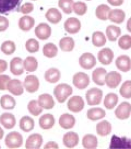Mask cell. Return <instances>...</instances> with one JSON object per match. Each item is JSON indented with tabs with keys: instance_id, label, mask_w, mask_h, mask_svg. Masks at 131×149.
<instances>
[{
	"instance_id": "cell-1",
	"label": "cell",
	"mask_w": 131,
	"mask_h": 149,
	"mask_svg": "<svg viewBox=\"0 0 131 149\" xmlns=\"http://www.w3.org/2000/svg\"><path fill=\"white\" fill-rule=\"evenodd\" d=\"M73 89L66 84L58 85L54 89V95L59 103H64L67 98L72 95Z\"/></svg>"
},
{
	"instance_id": "cell-2",
	"label": "cell",
	"mask_w": 131,
	"mask_h": 149,
	"mask_svg": "<svg viewBox=\"0 0 131 149\" xmlns=\"http://www.w3.org/2000/svg\"><path fill=\"white\" fill-rule=\"evenodd\" d=\"M22 0H0V14H7L14 11H20Z\"/></svg>"
},
{
	"instance_id": "cell-3",
	"label": "cell",
	"mask_w": 131,
	"mask_h": 149,
	"mask_svg": "<svg viewBox=\"0 0 131 149\" xmlns=\"http://www.w3.org/2000/svg\"><path fill=\"white\" fill-rule=\"evenodd\" d=\"M5 144L10 149L20 148L23 144L22 136L17 132H10L6 137Z\"/></svg>"
},
{
	"instance_id": "cell-4",
	"label": "cell",
	"mask_w": 131,
	"mask_h": 149,
	"mask_svg": "<svg viewBox=\"0 0 131 149\" xmlns=\"http://www.w3.org/2000/svg\"><path fill=\"white\" fill-rule=\"evenodd\" d=\"M103 92L97 88H92L88 90L86 93V99L88 105H99L100 104L102 98Z\"/></svg>"
},
{
	"instance_id": "cell-5",
	"label": "cell",
	"mask_w": 131,
	"mask_h": 149,
	"mask_svg": "<svg viewBox=\"0 0 131 149\" xmlns=\"http://www.w3.org/2000/svg\"><path fill=\"white\" fill-rule=\"evenodd\" d=\"M72 82L76 88L79 90H83L87 88L89 85L90 79L86 73L78 72L74 75Z\"/></svg>"
},
{
	"instance_id": "cell-6",
	"label": "cell",
	"mask_w": 131,
	"mask_h": 149,
	"mask_svg": "<svg viewBox=\"0 0 131 149\" xmlns=\"http://www.w3.org/2000/svg\"><path fill=\"white\" fill-rule=\"evenodd\" d=\"M85 105L84 101L81 97L74 96L70 98L68 102V108L73 113H79L83 109Z\"/></svg>"
},
{
	"instance_id": "cell-7",
	"label": "cell",
	"mask_w": 131,
	"mask_h": 149,
	"mask_svg": "<svg viewBox=\"0 0 131 149\" xmlns=\"http://www.w3.org/2000/svg\"><path fill=\"white\" fill-rule=\"evenodd\" d=\"M79 64L84 69H92L96 66V57L91 53H84L79 58Z\"/></svg>"
},
{
	"instance_id": "cell-8",
	"label": "cell",
	"mask_w": 131,
	"mask_h": 149,
	"mask_svg": "<svg viewBox=\"0 0 131 149\" xmlns=\"http://www.w3.org/2000/svg\"><path fill=\"white\" fill-rule=\"evenodd\" d=\"M122 80L121 75L116 71H112L105 77V83L110 88H115L119 85Z\"/></svg>"
},
{
	"instance_id": "cell-9",
	"label": "cell",
	"mask_w": 131,
	"mask_h": 149,
	"mask_svg": "<svg viewBox=\"0 0 131 149\" xmlns=\"http://www.w3.org/2000/svg\"><path fill=\"white\" fill-rule=\"evenodd\" d=\"M39 85V80L35 75L27 76L23 81V86L30 93H34L38 90Z\"/></svg>"
},
{
	"instance_id": "cell-10",
	"label": "cell",
	"mask_w": 131,
	"mask_h": 149,
	"mask_svg": "<svg viewBox=\"0 0 131 149\" xmlns=\"http://www.w3.org/2000/svg\"><path fill=\"white\" fill-rule=\"evenodd\" d=\"M131 113V104L127 102H123L118 106L115 114L120 120H126L130 117Z\"/></svg>"
},
{
	"instance_id": "cell-11",
	"label": "cell",
	"mask_w": 131,
	"mask_h": 149,
	"mask_svg": "<svg viewBox=\"0 0 131 149\" xmlns=\"http://www.w3.org/2000/svg\"><path fill=\"white\" fill-rule=\"evenodd\" d=\"M51 27L46 23H40L35 28V35L39 40H48L51 35Z\"/></svg>"
},
{
	"instance_id": "cell-12",
	"label": "cell",
	"mask_w": 131,
	"mask_h": 149,
	"mask_svg": "<svg viewBox=\"0 0 131 149\" xmlns=\"http://www.w3.org/2000/svg\"><path fill=\"white\" fill-rule=\"evenodd\" d=\"M110 148H131V139L126 137L120 138L113 135L112 138Z\"/></svg>"
},
{
	"instance_id": "cell-13",
	"label": "cell",
	"mask_w": 131,
	"mask_h": 149,
	"mask_svg": "<svg viewBox=\"0 0 131 149\" xmlns=\"http://www.w3.org/2000/svg\"><path fill=\"white\" fill-rule=\"evenodd\" d=\"M81 23L77 18H68L64 22V29L66 31L70 34H76L80 31Z\"/></svg>"
},
{
	"instance_id": "cell-14",
	"label": "cell",
	"mask_w": 131,
	"mask_h": 149,
	"mask_svg": "<svg viewBox=\"0 0 131 149\" xmlns=\"http://www.w3.org/2000/svg\"><path fill=\"white\" fill-rule=\"evenodd\" d=\"M43 143V136L40 134H32L29 136L26 142V149H39Z\"/></svg>"
},
{
	"instance_id": "cell-15",
	"label": "cell",
	"mask_w": 131,
	"mask_h": 149,
	"mask_svg": "<svg viewBox=\"0 0 131 149\" xmlns=\"http://www.w3.org/2000/svg\"><path fill=\"white\" fill-rule=\"evenodd\" d=\"M114 58L113 52L108 48L101 49L98 54V59L101 64L103 65H109Z\"/></svg>"
},
{
	"instance_id": "cell-16",
	"label": "cell",
	"mask_w": 131,
	"mask_h": 149,
	"mask_svg": "<svg viewBox=\"0 0 131 149\" xmlns=\"http://www.w3.org/2000/svg\"><path fill=\"white\" fill-rule=\"evenodd\" d=\"M7 89L15 96H20L23 92L22 82L18 79L10 80L7 85Z\"/></svg>"
},
{
	"instance_id": "cell-17",
	"label": "cell",
	"mask_w": 131,
	"mask_h": 149,
	"mask_svg": "<svg viewBox=\"0 0 131 149\" xmlns=\"http://www.w3.org/2000/svg\"><path fill=\"white\" fill-rule=\"evenodd\" d=\"M23 61L20 57L13 58L10 62V70L14 75H21L23 73Z\"/></svg>"
},
{
	"instance_id": "cell-18",
	"label": "cell",
	"mask_w": 131,
	"mask_h": 149,
	"mask_svg": "<svg viewBox=\"0 0 131 149\" xmlns=\"http://www.w3.org/2000/svg\"><path fill=\"white\" fill-rule=\"evenodd\" d=\"M115 65L119 70L123 72H127L131 70V58L127 55H121L117 57Z\"/></svg>"
},
{
	"instance_id": "cell-19",
	"label": "cell",
	"mask_w": 131,
	"mask_h": 149,
	"mask_svg": "<svg viewBox=\"0 0 131 149\" xmlns=\"http://www.w3.org/2000/svg\"><path fill=\"white\" fill-rule=\"evenodd\" d=\"M76 123V119L72 115L65 113L62 114L59 119L60 126L65 129L69 130L73 128Z\"/></svg>"
},
{
	"instance_id": "cell-20",
	"label": "cell",
	"mask_w": 131,
	"mask_h": 149,
	"mask_svg": "<svg viewBox=\"0 0 131 149\" xmlns=\"http://www.w3.org/2000/svg\"><path fill=\"white\" fill-rule=\"evenodd\" d=\"M107 74V70L103 68H97L92 73V79L96 85L103 86L105 84V77Z\"/></svg>"
},
{
	"instance_id": "cell-21",
	"label": "cell",
	"mask_w": 131,
	"mask_h": 149,
	"mask_svg": "<svg viewBox=\"0 0 131 149\" xmlns=\"http://www.w3.org/2000/svg\"><path fill=\"white\" fill-rule=\"evenodd\" d=\"M63 141L66 147L73 148L79 144V135L74 132H68L63 136Z\"/></svg>"
},
{
	"instance_id": "cell-22",
	"label": "cell",
	"mask_w": 131,
	"mask_h": 149,
	"mask_svg": "<svg viewBox=\"0 0 131 149\" xmlns=\"http://www.w3.org/2000/svg\"><path fill=\"white\" fill-rule=\"evenodd\" d=\"M0 123L5 128L10 130L16 125V118L11 113H5L0 116Z\"/></svg>"
},
{
	"instance_id": "cell-23",
	"label": "cell",
	"mask_w": 131,
	"mask_h": 149,
	"mask_svg": "<svg viewBox=\"0 0 131 149\" xmlns=\"http://www.w3.org/2000/svg\"><path fill=\"white\" fill-rule=\"evenodd\" d=\"M61 77V73L59 70L56 68H51L46 70L44 74V78L46 81L51 84L58 82Z\"/></svg>"
},
{
	"instance_id": "cell-24",
	"label": "cell",
	"mask_w": 131,
	"mask_h": 149,
	"mask_svg": "<svg viewBox=\"0 0 131 149\" xmlns=\"http://www.w3.org/2000/svg\"><path fill=\"white\" fill-rule=\"evenodd\" d=\"M38 101L40 106L45 109H51L55 104V102L52 96L48 93L40 95L39 97Z\"/></svg>"
},
{
	"instance_id": "cell-25",
	"label": "cell",
	"mask_w": 131,
	"mask_h": 149,
	"mask_svg": "<svg viewBox=\"0 0 131 149\" xmlns=\"http://www.w3.org/2000/svg\"><path fill=\"white\" fill-rule=\"evenodd\" d=\"M55 123L54 116L51 114H45L39 118L40 127L43 130H50L52 128Z\"/></svg>"
},
{
	"instance_id": "cell-26",
	"label": "cell",
	"mask_w": 131,
	"mask_h": 149,
	"mask_svg": "<svg viewBox=\"0 0 131 149\" xmlns=\"http://www.w3.org/2000/svg\"><path fill=\"white\" fill-rule=\"evenodd\" d=\"M35 20L29 15L23 16L19 19V27L23 31H29L34 26Z\"/></svg>"
},
{
	"instance_id": "cell-27",
	"label": "cell",
	"mask_w": 131,
	"mask_h": 149,
	"mask_svg": "<svg viewBox=\"0 0 131 149\" xmlns=\"http://www.w3.org/2000/svg\"><path fill=\"white\" fill-rule=\"evenodd\" d=\"M125 16V13L121 9H113L109 12L108 19L112 22L119 24L124 22Z\"/></svg>"
},
{
	"instance_id": "cell-28",
	"label": "cell",
	"mask_w": 131,
	"mask_h": 149,
	"mask_svg": "<svg viewBox=\"0 0 131 149\" xmlns=\"http://www.w3.org/2000/svg\"><path fill=\"white\" fill-rule=\"evenodd\" d=\"M19 125L20 128L22 131L28 133L33 130L35 123L33 119L31 117L28 116H24L20 119Z\"/></svg>"
},
{
	"instance_id": "cell-29",
	"label": "cell",
	"mask_w": 131,
	"mask_h": 149,
	"mask_svg": "<svg viewBox=\"0 0 131 149\" xmlns=\"http://www.w3.org/2000/svg\"><path fill=\"white\" fill-rule=\"evenodd\" d=\"M45 17L49 22L53 24H57L61 21L62 15L56 8H50L45 14Z\"/></svg>"
},
{
	"instance_id": "cell-30",
	"label": "cell",
	"mask_w": 131,
	"mask_h": 149,
	"mask_svg": "<svg viewBox=\"0 0 131 149\" xmlns=\"http://www.w3.org/2000/svg\"><path fill=\"white\" fill-rule=\"evenodd\" d=\"M111 132L112 125L106 120H103L96 125V132L99 136H108Z\"/></svg>"
},
{
	"instance_id": "cell-31",
	"label": "cell",
	"mask_w": 131,
	"mask_h": 149,
	"mask_svg": "<svg viewBox=\"0 0 131 149\" xmlns=\"http://www.w3.org/2000/svg\"><path fill=\"white\" fill-rule=\"evenodd\" d=\"M105 33L108 40L111 42L116 41L118 37L121 34V30L120 27L113 25L107 26Z\"/></svg>"
},
{
	"instance_id": "cell-32",
	"label": "cell",
	"mask_w": 131,
	"mask_h": 149,
	"mask_svg": "<svg viewBox=\"0 0 131 149\" xmlns=\"http://www.w3.org/2000/svg\"><path fill=\"white\" fill-rule=\"evenodd\" d=\"M105 116V110L100 108H94L88 110L87 111L88 118L92 121H97L103 118Z\"/></svg>"
},
{
	"instance_id": "cell-33",
	"label": "cell",
	"mask_w": 131,
	"mask_h": 149,
	"mask_svg": "<svg viewBox=\"0 0 131 149\" xmlns=\"http://www.w3.org/2000/svg\"><path fill=\"white\" fill-rule=\"evenodd\" d=\"M0 104L3 109L13 110L16 105V101L13 97L8 95H5L1 97Z\"/></svg>"
},
{
	"instance_id": "cell-34",
	"label": "cell",
	"mask_w": 131,
	"mask_h": 149,
	"mask_svg": "<svg viewBox=\"0 0 131 149\" xmlns=\"http://www.w3.org/2000/svg\"><path fill=\"white\" fill-rule=\"evenodd\" d=\"M82 144L85 149H96L98 146L97 138L92 134H87L83 138Z\"/></svg>"
},
{
	"instance_id": "cell-35",
	"label": "cell",
	"mask_w": 131,
	"mask_h": 149,
	"mask_svg": "<svg viewBox=\"0 0 131 149\" xmlns=\"http://www.w3.org/2000/svg\"><path fill=\"white\" fill-rule=\"evenodd\" d=\"M59 45L62 51L70 52L74 48V40L70 37H65L60 40Z\"/></svg>"
},
{
	"instance_id": "cell-36",
	"label": "cell",
	"mask_w": 131,
	"mask_h": 149,
	"mask_svg": "<svg viewBox=\"0 0 131 149\" xmlns=\"http://www.w3.org/2000/svg\"><path fill=\"white\" fill-rule=\"evenodd\" d=\"M118 95L114 93H108L105 97L103 104L105 108L108 110H112L118 103Z\"/></svg>"
},
{
	"instance_id": "cell-37",
	"label": "cell",
	"mask_w": 131,
	"mask_h": 149,
	"mask_svg": "<svg viewBox=\"0 0 131 149\" xmlns=\"http://www.w3.org/2000/svg\"><path fill=\"white\" fill-rule=\"evenodd\" d=\"M23 65L25 70L29 72H33L37 70L38 63L35 57L30 56L23 61Z\"/></svg>"
},
{
	"instance_id": "cell-38",
	"label": "cell",
	"mask_w": 131,
	"mask_h": 149,
	"mask_svg": "<svg viewBox=\"0 0 131 149\" xmlns=\"http://www.w3.org/2000/svg\"><path fill=\"white\" fill-rule=\"evenodd\" d=\"M110 11V8L108 6L102 4L99 5L96 9L97 18L101 20L105 21L108 19V14Z\"/></svg>"
},
{
	"instance_id": "cell-39",
	"label": "cell",
	"mask_w": 131,
	"mask_h": 149,
	"mask_svg": "<svg viewBox=\"0 0 131 149\" xmlns=\"http://www.w3.org/2000/svg\"><path fill=\"white\" fill-rule=\"evenodd\" d=\"M107 42L104 33L100 31H96L92 35V43L97 47H101L105 45Z\"/></svg>"
},
{
	"instance_id": "cell-40",
	"label": "cell",
	"mask_w": 131,
	"mask_h": 149,
	"mask_svg": "<svg viewBox=\"0 0 131 149\" xmlns=\"http://www.w3.org/2000/svg\"><path fill=\"white\" fill-rule=\"evenodd\" d=\"M27 108L29 112L35 116H38L43 111V108L40 106L39 101L37 100L30 101L28 104Z\"/></svg>"
},
{
	"instance_id": "cell-41",
	"label": "cell",
	"mask_w": 131,
	"mask_h": 149,
	"mask_svg": "<svg viewBox=\"0 0 131 149\" xmlns=\"http://www.w3.org/2000/svg\"><path fill=\"white\" fill-rule=\"evenodd\" d=\"M58 53L57 46L52 43H48L45 44L43 48L44 56L48 58L55 57Z\"/></svg>"
},
{
	"instance_id": "cell-42",
	"label": "cell",
	"mask_w": 131,
	"mask_h": 149,
	"mask_svg": "<svg viewBox=\"0 0 131 149\" xmlns=\"http://www.w3.org/2000/svg\"><path fill=\"white\" fill-rule=\"evenodd\" d=\"M1 50L6 55H12L16 50V45L15 43L11 40H7L1 45Z\"/></svg>"
},
{
	"instance_id": "cell-43",
	"label": "cell",
	"mask_w": 131,
	"mask_h": 149,
	"mask_svg": "<svg viewBox=\"0 0 131 149\" xmlns=\"http://www.w3.org/2000/svg\"><path fill=\"white\" fill-rule=\"evenodd\" d=\"M74 0H59L58 6L66 14L72 12Z\"/></svg>"
},
{
	"instance_id": "cell-44",
	"label": "cell",
	"mask_w": 131,
	"mask_h": 149,
	"mask_svg": "<svg viewBox=\"0 0 131 149\" xmlns=\"http://www.w3.org/2000/svg\"><path fill=\"white\" fill-rule=\"evenodd\" d=\"M120 95L123 98L130 99L131 98V80L125 81L120 89Z\"/></svg>"
},
{
	"instance_id": "cell-45",
	"label": "cell",
	"mask_w": 131,
	"mask_h": 149,
	"mask_svg": "<svg viewBox=\"0 0 131 149\" xmlns=\"http://www.w3.org/2000/svg\"><path fill=\"white\" fill-rule=\"evenodd\" d=\"M72 9L76 14L79 15H83L87 12V6L83 2L78 1L74 3Z\"/></svg>"
},
{
	"instance_id": "cell-46",
	"label": "cell",
	"mask_w": 131,
	"mask_h": 149,
	"mask_svg": "<svg viewBox=\"0 0 131 149\" xmlns=\"http://www.w3.org/2000/svg\"><path fill=\"white\" fill-rule=\"evenodd\" d=\"M26 48L29 53H36L39 50V43L34 38L29 39L26 43Z\"/></svg>"
},
{
	"instance_id": "cell-47",
	"label": "cell",
	"mask_w": 131,
	"mask_h": 149,
	"mask_svg": "<svg viewBox=\"0 0 131 149\" xmlns=\"http://www.w3.org/2000/svg\"><path fill=\"white\" fill-rule=\"evenodd\" d=\"M118 45L120 48L123 50H128L131 48V36L125 35L119 40Z\"/></svg>"
},
{
	"instance_id": "cell-48",
	"label": "cell",
	"mask_w": 131,
	"mask_h": 149,
	"mask_svg": "<svg viewBox=\"0 0 131 149\" xmlns=\"http://www.w3.org/2000/svg\"><path fill=\"white\" fill-rule=\"evenodd\" d=\"M33 9L34 7L33 3L30 2H26L21 6L20 11L22 14H28L32 12Z\"/></svg>"
},
{
	"instance_id": "cell-49",
	"label": "cell",
	"mask_w": 131,
	"mask_h": 149,
	"mask_svg": "<svg viewBox=\"0 0 131 149\" xmlns=\"http://www.w3.org/2000/svg\"><path fill=\"white\" fill-rule=\"evenodd\" d=\"M10 80L9 76L6 75H0V90H7V85Z\"/></svg>"
},
{
	"instance_id": "cell-50",
	"label": "cell",
	"mask_w": 131,
	"mask_h": 149,
	"mask_svg": "<svg viewBox=\"0 0 131 149\" xmlns=\"http://www.w3.org/2000/svg\"><path fill=\"white\" fill-rule=\"evenodd\" d=\"M9 26V20L3 16H0V32H4Z\"/></svg>"
},
{
	"instance_id": "cell-51",
	"label": "cell",
	"mask_w": 131,
	"mask_h": 149,
	"mask_svg": "<svg viewBox=\"0 0 131 149\" xmlns=\"http://www.w3.org/2000/svg\"><path fill=\"white\" fill-rule=\"evenodd\" d=\"M44 149H58L59 146L54 141H49L44 146Z\"/></svg>"
},
{
	"instance_id": "cell-52",
	"label": "cell",
	"mask_w": 131,
	"mask_h": 149,
	"mask_svg": "<svg viewBox=\"0 0 131 149\" xmlns=\"http://www.w3.org/2000/svg\"><path fill=\"white\" fill-rule=\"evenodd\" d=\"M7 62L3 60H0V73L5 72L7 68Z\"/></svg>"
},
{
	"instance_id": "cell-53",
	"label": "cell",
	"mask_w": 131,
	"mask_h": 149,
	"mask_svg": "<svg viewBox=\"0 0 131 149\" xmlns=\"http://www.w3.org/2000/svg\"><path fill=\"white\" fill-rule=\"evenodd\" d=\"M108 3L113 6H120L124 2L123 0H107Z\"/></svg>"
},
{
	"instance_id": "cell-54",
	"label": "cell",
	"mask_w": 131,
	"mask_h": 149,
	"mask_svg": "<svg viewBox=\"0 0 131 149\" xmlns=\"http://www.w3.org/2000/svg\"><path fill=\"white\" fill-rule=\"evenodd\" d=\"M126 28L127 31L131 33V18H130L127 22Z\"/></svg>"
},
{
	"instance_id": "cell-55",
	"label": "cell",
	"mask_w": 131,
	"mask_h": 149,
	"mask_svg": "<svg viewBox=\"0 0 131 149\" xmlns=\"http://www.w3.org/2000/svg\"><path fill=\"white\" fill-rule=\"evenodd\" d=\"M4 134H5L4 131L2 130L1 127H0V140H1L3 138Z\"/></svg>"
},
{
	"instance_id": "cell-56",
	"label": "cell",
	"mask_w": 131,
	"mask_h": 149,
	"mask_svg": "<svg viewBox=\"0 0 131 149\" xmlns=\"http://www.w3.org/2000/svg\"><path fill=\"white\" fill-rule=\"evenodd\" d=\"M87 1H90V0H87Z\"/></svg>"
},
{
	"instance_id": "cell-57",
	"label": "cell",
	"mask_w": 131,
	"mask_h": 149,
	"mask_svg": "<svg viewBox=\"0 0 131 149\" xmlns=\"http://www.w3.org/2000/svg\"><path fill=\"white\" fill-rule=\"evenodd\" d=\"M33 1H36V0H33Z\"/></svg>"
},
{
	"instance_id": "cell-58",
	"label": "cell",
	"mask_w": 131,
	"mask_h": 149,
	"mask_svg": "<svg viewBox=\"0 0 131 149\" xmlns=\"http://www.w3.org/2000/svg\"><path fill=\"white\" fill-rule=\"evenodd\" d=\"M0 148H1V146H0Z\"/></svg>"
}]
</instances>
